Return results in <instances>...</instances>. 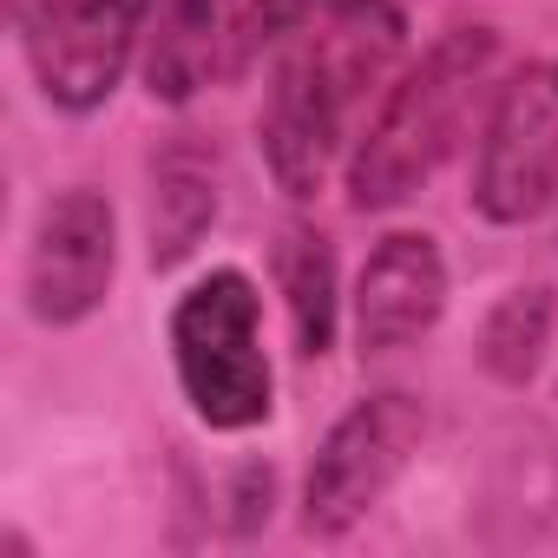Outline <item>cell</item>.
<instances>
[{
	"mask_svg": "<svg viewBox=\"0 0 558 558\" xmlns=\"http://www.w3.org/2000/svg\"><path fill=\"white\" fill-rule=\"evenodd\" d=\"M408 66L401 0H310L276 40L256 106V151L269 184L290 204H310L342 178L368 112L388 80Z\"/></svg>",
	"mask_w": 558,
	"mask_h": 558,
	"instance_id": "cell-1",
	"label": "cell"
},
{
	"mask_svg": "<svg viewBox=\"0 0 558 558\" xmlns=\"http://www.w3.org/2000/svg\"><path fill=\"white\" fill-rule=\"evenodd\" d=\"M269 276H276V296H283V316H290L296 362H323L342 336V316H349L342 263H336L329 230L310 217H290L269 243Z\"/></svg>",
	"mask_w": 558,
	"mask_h": 558,
	"instance_id": "cell-11",
	"label": "cell"
},
{
	"mask_svg": "<svg viewBox=\"0 0 558 558\" xmlns=\"http://www.w3.org/2000/svg\"><path fill=\"white\" fill-rule=\"evenodd\" d=\"M558 204V53L499 73L473 132L466 210L480 223H532Z\"/></svg>",
	"mask_w": 558,
	"mask_h": 558,
	"instance_id": "cell-5",
	"label": "cell"
},
{
	"mask_svg": "<svg viewBox=\"0 0 558 558\" xmlns=\"http://www.w3.org/2000/svg\"><path fill=\"white\" fill-rule=\"evenodd\" d=\"M21 8H27V0H8V21H14V14H21Z\"/></svg>",
	"mask_w": 558,
	"mask_h": 558,
	"instance_id": "cell-13",
	"label": "cell"
},
{
	"mask_svg": "<svg viewBox=\"0 0 558 558\" xmlns=\"http://www.w3.org/2000/svg\"><path fill=\"white\" fill-rule=\"evenodd\" d=\"M165 349L184 408L210 434H250L276 408V368L263 349V290L236 263L191 276L165 316Z\"/></svg>",
	"mask_w": 558,
	"mask_h": 558,
	"instance_id": "cell-3",
	"label": "cell"
},
{
	"mask_svg": "<svg viewBox=\"0 0 558 558\" xmlns=\"http://www.w3.org/2000/svg\"><path fill=\"white\" fill-rule=\"evenodd\" d=\"M151 14L158 0H27L14 14V34L34 93L66 119L99 112L145 60Z\"/></svg>",
	"mask_w": 558,
	"mask_h": 558,
	"instance_id": "cell-7",
	"label": "cell"
},
{
	"mask_svg": "<svg viewBox=\"0 0 558 558\" xmlns=\"http://www.w3.org/2000/svg\"><path fill=\"white\" fill-rule=\"evenodd\" d=\"M453 296V269L440 236L427 230H388L362 269H355V290H349V336L362 362H388L408 355L414 342H427L447 316Z\"/></svg>",
	"mask_w": 558,
	"mask_h": 558,
	"instance_id": "cell-9",
	"label": "cell"
},
{
	"mask_svg": "<svg viewBox=\"0 0 558 558\" xmlns=\"http://www.w3.org/2000/svg\"><path fill=\"white\" fill-rule=\"evenodd\" d=\"M421 440H427V408L408 388H375L349 401L329 421V434L316 440V460L303 473V499H296L303 532L323 545L349 538L414 466Z\"/></svg>",
	"mask_w": 558,
	"mask_h": 558,
	"instance_id": "cell-4",
	"label": "cell"
},
{
	"mask_svg": "<svg viewBox=\"0 0 558 558\" xmlns=\"http://www.w3.org/2000/svg\"><path fill=\"white\" fill-rule=\"evenodd\" d=\"M499 73H506V34L493 21H453L447 34H434L388 80L381 106L368 112V125L342 165L349 210L388 217V210L414 204L460 158L466 132H480Z\"/></svg>",
	"mask_w": 558,
	"mask_h": 558,
	"instance_id": "cell-2",
	"label": "cell"
},
{
	"mask_svg": "<svg viewBox=\"0 0 558 558\" xmlns=\"http://www.w3.org/2000/svg\"><path fill=\"white\" fill-rule=\"evenodd\" d=\"M119 283V210L93 184H66L40 204L27 230L21 296L40 329H80L106 310Z\"/></svg>",
	"mask_w": 558,
	"mask_h": 558,
	"instance_id": "cell-8",
	"label": "cell"
},
{
	"mask_svg": "<svg viewBox=\"0 0 558 558\" xmlns=\"http://www.w3.org/2000/svg\"><path fill=\"white\" fill-rule=\"evenodd\" d=\"M303 8L310 0H158L145 60H138L145 99L197 106L204 93L250 80Z\"/></svg>",
	"mask_w": 558,
	"mask_h": 558,
	"instance_id": "cell-6",
	"label": "cell"
},
{
	"mask_svg": "<svg viewBox=\"0 0 558 558\" xmlns=\"http://www.w3.org/2000/svg\"><path fill=\"white\" fill-rule=\"evenodd\" d=\"M145 256L151 269H178L191 263V250L217 230L223 210V178H217V151H204L191 132L165 138L145 165Z\"/></svg>",
	"mask_w": 558,
	"mask_h": 558,
	"instance_id": "cell-10",
	"label": "cell"
},
{
	"mask_svg": "<svg viewBox=\"0 0 558 558\" xmlns=\"http://www.w3.org/2000/svg\"><path fill=\"white\" fill-rule=\"evenodd\" d=\"M551 336H558V296H551V283H519V290H506V296L480 316L473 355H480V368H486L499 388H525V381L545 368Z\"/></svg>",
	"mask_w": 558,
	"mask_h": 558,
	"instance_id": "cell-12",
	"label": "cell"
}]
</instances>
